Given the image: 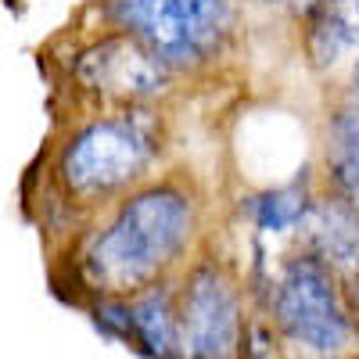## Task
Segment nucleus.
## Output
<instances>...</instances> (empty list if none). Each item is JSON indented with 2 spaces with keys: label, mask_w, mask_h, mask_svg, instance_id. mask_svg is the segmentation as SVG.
I'll return each mask as SVG.
<instances>
[{
  "label": "nucleus",
  "mask_w": 359,
  "mask_h": 359,
  "mask_svg": "<svg viewBox=\"0 0 359 359\" xmlns=\"http://www.w3.org/2000/svg\"><path fill=\"white\" fill-rule=\"evenodd\" d=\"M191 237V205L172 187H151L118 208L86 252V277L104 291H133L158 277Z\"/></svg>",
  "instance_id": "1"
},
{
  "label": "nucleus",
  "mask_w": 359,
  "mask_h": 359,
  "mask_svg": "<svg viewBox=\"0 0 359 359\" xmlns=\"http://www.w3.org/2000/svg\"><path fill=\"white\" fill-rule=\"evenodd\" d=\"M104 11L165 65L205 62L230 25V0H108Z\"/></svg>",
  "instance_id": "2"
},
{
  "label": "nucleus",
  "mask_w": 359,
  "mask_h": 359,
  "mask_svg": "<svg viewBox=\"0 0 359 359\" xmlns=\"http://www.w3.org/2000/svg\"><path fill=\"white\" fill-rule=\"evenodd\" d=\"M273 316L280 331L316 355H338L352 341V323L331 284L327 266L313 255L294 259L273 284Z\"/></svg>",
  "instance_id": "3"
},
{
  "label": "nucleus",
  "mask_w": 359,
  "mask_h": 359,
  "mask_svg": "<svg viewBox=\"0 0 359 359\" xmlns=\"http://www.w3.org/2000/svg\"><path fill=\"white\" fill-rule=\"evenodd\" d=\"M155 151L144 118H101L72 137L62 155V180L76 194H108L147 165Z\"/></svg>",
  "instance_id": "4"
},
{
  "label": "nucleus",
  "mask_w": 359,
  "mask_h": 359,
  "mask_svg": "<svg viewBox=\"0 0 359 359\" xmlns=\"http://www.w3.org/2000/svg\"><path fill=\"white\" fill-rule=\"evenodd\" d=\"M180 327L191 359H241V309L230 280L216 266L194 269Z\"/></svg>",
  "instance_id": "5"
},
{
  "label": "nucleus",
  "mask_w": 359,
  "mask_h": 359,
  "mask_svg": "<svg viewBox=\"0 0 359 359\" xmlns=\"http://www.w3.org/2000/svg\"><path fill=\"white\" fill-rule=\"evenodd\" d=\"M76 76L86 90L115 101H140L165 86L169 65L137 36H111L79 54Z\"/></svg>",
  "instance_id": "6"
},
{
  "label": "nucleus",
  "mask_w": 359,
  "mask_h": 359,
  "mask_svg": "<svg viewBox=\"0 0 359 359\" xmlns=\"http://www.w3.org/2000/svg\"><path fill=\"white\" fill-rule=\"evenodd\" d=\"M309 252L327 269H355L359 273V219L345 201H313L302 219Z\"/></svg>",
  "instance_id": "7"
},
{
  "label": "nucleus",
  "mask_w": 359,
  "mask_h": 359,
  "mask_svg": "<svg viewBox=\"0 0 359 359\" xmlns=\"http://www.w3.org/2000/svg\"><path fill=\"white\" fill-rule=\"evenodd\" d=\"M359 50V0H320L309 22V54L316 65H334Z\"/></svg>",
  "instance_id": "8"
},
{
  "label": "nucleus",
  "mask_w": 359,
  "mask_h": 359,
  "mask_svg": "<svg viewBox=\"0 0 359 359\" xmlns=\"http://www.w3.org/2000/svg\"><path fill=\"white\" fill-rule=\"evenodd\" d=\"M130 327L140 338V345H147L155 359H176L180 355V341H184V327L176 323L169 294L165 291H151L137 298L130 306Z\"/></svg>",
  "instance_id": "9"
},
{
  "label": "nucleus",
  "mask_w": 359,
  "mask_h": 359,
  "mask_svg": "<svg viewBox=\"0 0 359 359\" xmlns=\"http://www.w3.org/2000/svg\"><path fill=\"white\" fill-rule=\"evenodd\" d=\"M331 176L345 205L359 212V104H348L331 123Z\"/></svg>",
  "instance_id": "10"
},
{
  "label": "nucleus",
  "mask_w": 359,
  "mask_h": 359,
  "mask_svg": "<svg viewBox=\"0 0 359 359\" xmlns=\"http://www.w3.org/2000/svg\"><path fill=\"white\" fill-rule=\"evenodd\" d=\"M309 212V201L302 187H280V191H269L255 201V223L266 233H284L291 226H298Z\"/></svg>",
  "instance_id": "11"
},
{
  "label": "nucleus",
  "mask_w": 359,
  "mask_h": 359,
  "mask_svg": "<svg viewBox=\"0 0 359 359\" xmlns=\"http://www.w3.org/2000/svg\"><path fill=\"white\" fill-rule=\"evenodd\" d=\"M269 4H294V8H316L320 0H269Z\"/></svg>",
  "instance_id": "12"
},
{
  "label": "nucleus",
  "mask_w": 359,
  "mask_h": 359,
  "mask_svg": "<svg viewBox=\"0 0 359 359\" xmlns=\"http://www.w3.org/2000/svg\"><path fill=\"white\" fill-rule=\"evenodd\" d=\"M355 90H359V69H355Z\"/></svg>",
  "instance_id": "13"
}]
</instances>
